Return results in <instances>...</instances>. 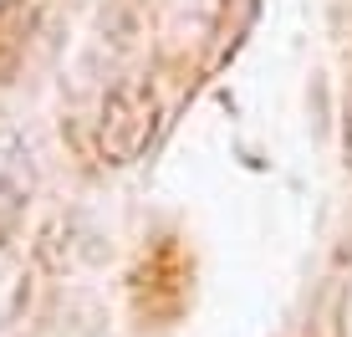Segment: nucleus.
I'll list each match as a JSON object with an SVG mask.
<instances>
[{
  "instance_id": "f257e3e1",
  "label": "nucleus",
  "mask_w": 352,
  "mask_h": 337,
  "mask_svg": "<svg viewBox=\"0 0 352 337\" xmlns=\"http://www.w3.org/2000/svg\"><path fill=\"white\" fill-rule=\"evenodd\" d=\"M153 92L138 87V82H128V87H118L113 98L102 102V123H97V149H102L107 164H133L143 153V143L153 133Z\"/></svg>"
},
{
  "instance_id": "f03ea898",
  "label": "nucleus",
  "mask_w": 352,
  "mask_h": 337,
  "mask_svg": "<svg viewBox=\"0 0 352 337\" xmlns=\"http://www.w3.org/2000/svg\"><path fill=\"white\" fill-rule=\"evenodd\" d=\"M21 307H26V261L10 240H0V327L16 322Z\"/></svg>"
},
{
  "instance_id": "7ed1b4c3",
  "label": "nucleus",
  "mask_w": 352,
  "mask_h": 337,
  "mask_svg": "<svg viewBox=\"0 0 352 337\" xmlns=\"http://www.w3.org/2000/svg\"><path fill=\"white\" fill-rule=\"evenodd\" d=\"M347 159H352V107H347Z\"/></svg>"
}]
</instances>
